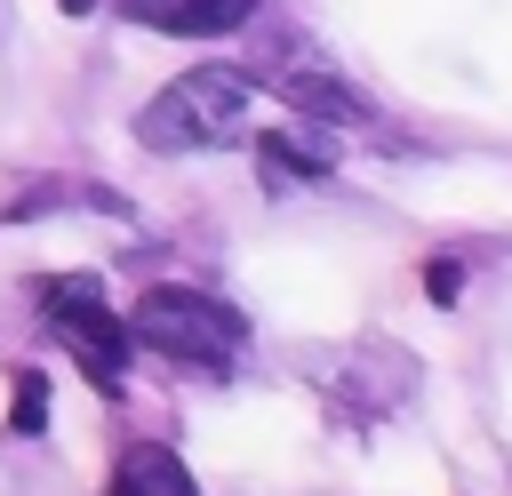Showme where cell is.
I'll return each mask as SVG.
<instances>
[{"label":"cell","mask_w":512,"mask_h":496,"mask_svg":"<svg viewBox=\"0 0 512 496\" xmlns=\"http://www.w3.org/2000/svg\"><path fill=\"white\" fill-rule=\"evenodd\" d=\"M104 496H200V488H192V472H184L176 448H152V440H144V448L120 456V472H112Z\"/></svg>","instance_id":"cell-7"},{"label":"cell","mask_w":512,"mask_h":496,"mask_svg":"<svg viewBox=\"0 0 512 496\" xmlns=\"http://www.w3.org/2000/svg\"><path fill=\"white\" fill-rule=\"evenodd\" d=\"M40 312H48V328L64 336V352H72V360H80L104 392H120L136 328H128V320H112L104 288H96L88 272H64V280H48V288H40Z\"/></svg>","instance_id":"cell-3"},{"label":"cell","mask_w":512,"mask_h":496,"mask_svg":"<svg viewBox=\"0 0 512 496\" xmlns=\"http://www.w3.org/2000/svg\"><path fill=\"white\" fill-rule=\"evenodd\" d=\"M128 328H136V344H152L168 360H192V368H224L248 344V320L232 304L200 296V288H144V304H136Z\"/></svg>","instance_id":"cell-2"},{"label":"cell","mask_w":512,"mask_h":496,"mask_svg":"<svg viewBox=\"0 0 512 496\" xmlns=\"http://www.w3.org/2000/svg\"><path fill=\"white\" fill-rule=\"evenodd\" d=\"M248 120V72H224V64H192L176 72L144 112H136V136L152 152H208V144H232Z\"/></svg>","instance_id":"cell-1"},{"label":"cell","mask_w":512,"mask_h":496,"mask_svg":"<svg viewBox=\"0 0 512 496\" xmlns=\"http://www.w3.org/2000/svg\"><path fill=\"white\" fill-rule=\"evenodd\" d=\"M120 8L152 32H176V40H216L256 16V0H120Z\"/></svg>","instance_id":"cell-5"},{"label":"cell","mask_w":512,"mask_h":496,"mask_svg":"<svg viewBox=\"0 0 512 496\" xmlns=\"http://www.w3.org/2000/svg\"><path fill=\"white\" fill-rule=\"evenodd\" d=\"M88 8H96V0H64V16H88Z\"/></svg>","instance_id":"cell-10"},{"label":"cell","mask_w":512,"mask_h":496,"mask_svg":"<svg viewBox=\"0 0 512 496\" xmlns=\"http://www.w3.org/2000/svg\"><path fill=\"white\" fill-rule=\"evenodd\" d=\"M336 128L328 120H280V128H264L256 136V176H264V192H304V184H320V176H336Z\"/></svg>","instance_id":"cell-4"},{"label":"cell","mask_w":512,"mask_h":496,"mask_svg":"<svg viewBox=\"0 0 512 496\" xmlns=\"http://www.w3.org/2000/svg\"><path fill=\"white\" fill-rule=\"evenodd\" d=\"M280 96H288V112H304V120H336V128H352V120H376V104H368L360 88H344L336 72H320V64H304V72H280Z\"/></svg>","instance_id":"cell-6"},{"label":"cell","mask_w":512,"mask_h":496,"mask_svg":"<svg viewBox=\"0 0 512 496\" xmlns=\"http://www.w3.org/2000/svg\"><path fill=\"white\" fill-rule=\"evenodd\" d=\"M8 384H16V400H8V432L32 440V432L48 424V376H40V368H16Z\"/></svg>","instance_id":"cell-8"},{"label":"cell","mask_w":512,"mask_h":496,"mask_svg":"<svg viewBox=\"0 0 512 496\" xmlns=\"http://www.w3.org/2000/svg\"><path fill=\"white\" fill-rule=\"evenodd\" d=\"M424 288H432V304H456V296H464V264H456V256H440V264L424 272Z\"/></svg>","instance_id":"cell-9"}]
</instances>
